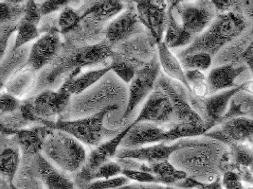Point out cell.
I'll return each mask as SVG.
<instances>
[{"instance_id": "obj_35", "label": "cell", "mask_w": 253, "mask_h": 189, "mask_svg": "<svg viewBox=\"0 0 253 189\" xmlns=\"http://www.w3.org/2000/svg\"><path fill=\"white\" fill-rule=\"evenodd\" d=\"M129 182L130 180L124 175L110 179H101L84 184L83 189H117L126 186Z\"/></svg>"}, {"instance_id": "obj_9", "label": "cell", "mask_w": 253, "mask_h": 189, "mask_svg": "<svg viewBox=\"0 0 253 189\" xmlns=\"http://www.w3.org/2000/svg\"><path fill=\"white\" fill-rule=\"evenodd\" d=\"M160 62L158 58H153L147 64L137 71V74L129 86V99L126 109L122 118H128L136 107L154 91L160 75Z\"/></svg>"}, {"instance_id": "obj_45", "label": "cell", "mask_w": 253, "mask_h": 189, "mask_svg": "<svg viewBox=\"0 0 253 189\" xmlns=\"http://www.w3.org/2000/svg\"><path fill=\"white\" fill-rule=\"evenodd\" d=\"M245 92L249 93V94H253V80H250L245 82Z\"/></svg>"}, {"instance_id": "obj_36", "label": "cell", "mask_w": 253, "mask_h": 189, "mask_svg": "<svg viewBox=\"0 0 253 189\" xmlns=\"http://www.w3.org/2000/svg\"><path fill=\"white\" fill-rule=\"evenodd\" d=\"M123 167L117 162H109L105 165H102L100 168H98L92 174H90L84 184L90 183L96 180L101 179H110V178L118 177L119 174H122Z\"/></svg>"}, {"instance_id": "obj_11", "label": "cell", "mask_w": 253, "mask_h": 189, "mask_svg": "<svg viewBox=\"0 0 253 189\" xmlns=\"http://www.w3.org/2000/svg\"><path fill=\"white\" fill-rule=\"evenodd\" d=\"M205 136L221 142L228 147L234 144L250 143L253 139V119L231 118L221 123V127L217 130H210Z\"/></svg>"}, {"instance_id": "obj_32", "label": "cell", "mask_w": 253, "mask_h": 189, "mask_svg": "<svg viewBox=\"0 0 253 189\" xmlns=\"http://www.w3.org/2000/svg\"><path fill=\"white\" fill-rule=\"evenodd\" d=\"M186 78L190 85V93L195 96L204 98L209 96L207 77L204 72L198 70L186 71Z\"/></svg>"}, {"instance_id": "obj_31", "label": "cell", "mask_w": 253, "mask_h": 189, "mask_svg": "<svg viewBox=\"0 0 253 189\" xmlns=\"http://www.w3.org/2000/svg\"><path fill=\"white\" fill-rule=\"evenodd\" d=\"M112 62L110 63L111 69L115 72L116 75L125 83H130L135 78L137 71L134 64L129 63L127 60L124 59L118 53H113L112 55Z\"/></svg>"}, {"instance_id": "obj_25", "label": "cell", "mask_w": 253, "mask_h": 189, "mask_svg": "<svg viewBox=\"0 0 253 189\" xmlns=\"http://www.w3.org/2000/svg\"><path fill=\"white\" fill-rule=\"evenodd\" d=\"M123 10L124 4L121 1H100L96 2L90 8L83 12L82 18L91 17L95 20L104 21L119 15Z\"/></svg>"}, {"instance_id": "obj_3", "label": "cell", "mask_w": 253, "mask_h": 189, "mask_svg": "<svg viewBox=\"0 0 253 189\" xmlns=\"http://www.w3.org/2000/svg\"><path fill=\"white\" fill-rule=\"evenodd\" d=\"M118 109L117 104L105 107L88 118L74 120H58L53 122L50 129L67 132L81 143L88 146H97L105 137L111 136L113 130H107L104 126L105 117Z\"/></svg>"}, {"instance_id": "obj_28", "label": "cell", "mask_w": 253, "mask_h": 189, "mask_svg": "<svg viewBox=\"0 0 253 189\" xmlns=\"http://www.w3.org/2000/svg\"><path fill=\"white\" fill-rule=\"evenodd\" d=\"M23 1L0 2V24L18 23L24 16Z\"/></svg>"}, {"instance_id": "obj_38", "label": "cell", "mask_w": 253, "mask_h": 189, "mask_svg": "<svg viewBox=\"0 0 253 189\" xmlns=\"http://www.w3.org/2000/svg\"><path fill=\"white\" fill-rule=\"evenodd\" d=\"M0 105H1V115L4 116L5 114L10 115L18 111L22 103L10 93H2L0 98Z\"/></svg>"}, {"instance_id": "obj_24", "label": "cell", "mask_w": 253, "mask_h": 189, "mask_svg": "<svg viewBox=\"0 0 253 189\" xmlns=\"http://www.w3.org/2000/svg\"><path fill=\"white\" fill-rule=\"evenodd\" d=\"M236 118L253 119V94H249L244 90L235 94L232 97L228 112L222 118L221 123Z\"/></svg>"}, {"instance_id": "obj_46", "label": "cell", "mask_w": 253, "mask_h": 189, "mask_svg": "<svg viewBox=\"0 0 253 189\" xmlns=\"http://www.w3.org/2000/svg\"><path fill=\"white\" fill-rule=\"evenodd\" d=\"M250 170H251V172L253 173V163L252 164V165H251V167H250Z\"/></svg>"}, {"instance_id": "obj_4", "label": "cell", "mask_w": 253, "mask_h": 189, "mask_svg": "<svg viewBox=\"0 0 253 189\" xmlns=\"http://www.w3.org/2000/svg\"><path fill=\"white\" fill-rule=\"evenodd\" d=\"M114 51L112 45L108 42H102L91 46L80 47L74 49L69 56L62 58L57 64L51 69L46 76V82L55 83L58 79L64 75L83 67L93 66L104 61L112 57Z\"/></svg>"}, {"instance_id": "obj_5", "label": "cell", "mask_w": 253, "mask_h": 189, "mask_svg": "<svg viewBox=\"0 0 253 189\" xmlns=\"http://www.w3.org/2000/svg\"><path fill=\"white\" fill-rule=\"evenodd\" d=\"M244 89L245 83L228 90L211 94L204 98L197 97L190 93V103L211 130L217 124H221L222 118L228 112L232 97Z\"/></svg>"}, {"instance_id": "obj_6", "label": "cell", "mask_w": 253, "mask_h": 189, "mask_svg": "<svg viewBox=\"0 0 253 189\" xmlns=\"http://www.w3.org/2000/svg\"><path fill=\"white\" fill-rule=\"evenodd\" d=\"M174 10L180 16L183 29L194 38L207 30L208 27L216 18L217 12L211 1L195 3L175 1Z\"/></svg>"}, {"instance_id": "obj_21", "label": "cell", "mask_w": 253, "mask_h": 189, "mask_svg": "<svg viewBox=\"0 0 253 189\" xmlns=\"http://www.w3.org/2000/svg\"><path fill=\"white\" fill-rule=\"evenodd\" d=\"M159 61L163 72L172 80H175L178 83L183 84L187 90L190 92V85L186 78V71L182 67L179 59L174 56L171 49L163 42L158 44Z\"/></svg>"}, {"instance_id": "obj_14", "label": "cell", "mask_w": 253, "mask_h": 189, "mask_svg": "<svg viewBox=\"0 0 253 189\" xmlns=\"http://www.w3.org/2000/svg\"><path fill=\"white\" fill-rule=\"evenodd\" d=\"M136 7L140 23L149 30L157 44L161 43L167 25L168 12H166V2L141 0L136 2Z\"/></svg>"}, {"instance_id": "obj_43", "label": "cell", "mask_w": 253, "mask_h": 189, "mask_svg": "<svg viewBox=\"0 0 253 189\" xmlns=\"http://www.w3.org/2000/svg\"><path fill=\"white\" fill-rule=\"evenodd\" d=\"M117 189H175L173 187H167V186H162L159 184H140V183H136V184H128L126 186L121 187Z\"/></svg>"}, {"instance_id": "obj_12", "label": "cell", "mask_w": 253, "mask_h": 189, "mask_svg": "<svg viewBox=\"0 0 253 189\" xmlns=\"http://www.w3.org/2000/svg\"><path fill=\"white\" fill-rule=\"evenodd\" d=\"M172 119H174L173 104L166 93L156 85V88L150 94L138 118L133 123L150 122L158 125L169 122Z\"/></svg>"}, {"instance_id": "obj_34", "label": "cell", "mask_w": 253, "mask_h": 189, "mask_svg": "<svg viewBox=\"0 0 253 189\" xmlns=\"http://www.w3.org/2000/svg\"><path fill=\"white\" fill-rule=\"evenodd\" d=\"M177 185V188L184 189H224L221 175H217L214 180L208 183H204L196 178L188 176L183 181L179 182Z\"/></svg>"}, {"instance_id": "obj_8", "label": "cell", "mask_w": 253, "mask_h": 189, "mask_svg": "<svg viewBox=\"0 0 253 189\" xmlns=\"http://www.w3.org/2000/svg\"><path fill=\"white\" fill-rule=\"evenodd\" d=\"M157 85L169 96L173 107L174 120L176 123L191 125H205L204 120L194 110L190 103L189 94L183 84L173 82L172 79H167L162 76L158 79Z\"/></svg>"}, {"instance_id": "obj_23", "label": "cell", "mask_w": 253, "mask_h": 189, "mask_svg": "<svg viewBox=\"0 0 253 189\" xmlns=\"http://www.w3.org/2000/svg\"><path fill=\"white\" fill-rule=\"evenodd\" d=\"M167 11V25H166V32L163 43L171 48H177L190 46L195 38L190 35L182 27L181 24L178 23L173 15L174 11V2Z\"/></svg>"}, {"instance_id": "obj_39", "label": "cell", "mask_w": 253, "mask_h": 189, "mask_svg": "<svg viewBox=\"0 0 253 189\" xmlns=\"http://www.w3.org/2000/svg\"><path fill=\"white\" fill-rule=\"evenodd\" d=\"M18 23H5L1 24L0 28V55L3 60L7 46L8 41L10 40L11 36L14 32L17 31Z\"/></svg>"}, {"instance_id": "obj_1", "label": "cell", "mask_w": 253, "mask_h": 189, "mask_svg": "<svg viewBox=\"0 0 253 189\" xmlns=\"http://www.w3.org/2000/svg\"><path fill=\"white\" fill-rule=\"evenodd\" d=\"M246 28V18L240 12L231 11L218 14L207 30L195 38L193 43L178 54V57L196 52H206L213 57L222 47L240 36Z\"/></svg>"}, {"instance_id": "obj_33", "label": "cell", "mask_w": 253, "mask_h": 189, "mask_svg": "<svg viewBox=\"0 0 253 189\" xmlns=\"http://www.w3.org/2000/svg\"><path fill=\"white\" fill-rule=\"evenodd\" d=\"M82 15L79 14V12L72 9L71 7H66L59 16L58 19V30L60 33L66 34L75 29L78 24L82 20Z\"/></svg>"}, {"instance_id": "obj_18", "label": "cell", "mask_w": 253, "mask_h": 189, "mask_svg": "<svg viewBox=\"0 0 253 189\" xmlns=\"http://www.w3.org/2000/svg\"><path fill=\"white\" fill-rule=\"evenodd\" d=\"M247 69L246 66L224 64L209 72L207 76L209 94H213L236 87V79Z\"/></svg>"}, {"instance_id": "obj_26", "label": "cell", "mask_w": 253, "mask_h": 189, "mask_svg": "<svg viewBox=\"0 0 253 189\" xmlns=\"http://www.w3.org/2000/svg\"><path fill=\"white\" fill-rule=\"evenodd\" d=\"M20 163V154L17 148L6 147L2 149L0 155L1 174L11 184L15 177Z\"/></svg>"}, {"instance_id": "obj_30", "label": "cell", "mask_w": 253, "mask_h": 189, "mask_svg": "<svg viewBox=\"0 0 253 189\" xmlns=\"http://www.w3.org/2000/svg\"><path fill=\"white\" fill-rule=\"evenodd\" d=\"M17 35L12 47V51H16L20 47H23L27 43L39 39V31L37 25L31 23L22 18L17 26Z\"/></svg>"}, {"instance_id": "obj_2", "label": "cell", "mask_w": 253, "mask_h": 189, "mask_svg": "<svg viewBox=\"0 0 253 189\" xmlns=\"http://www.w3.org/2000/svg\"><path fill=\"white\" fill-rule=\"evenodd\" d=\"M43 152L51 162L67 172L80 170L87 158L82 143L61 130H53L48 135Z\"/></svg>"}, {"instance_id": "obj_37", "label": "cell", "mask_w": 253, "mask_h": 189, "mask_svg": "<svg viewBox=\"0 0 253 189\" xmlns=\"http://www.w3.org/2000/svg\"><path fill=\"white\" fill-rule=\"evenodd\" d=\"M122 175L126 176L129 180L135 181V182L140 183V184H159V185H161L158 178L148 171L123 168Z\"/></svg>"}, {"instance_id": "obj_10", "label": "cell", "mask_w": 253, "mask_h": 189, "mask_svg": "<svg viewBox=\"0 0 253 189\" xmlns=\"http://www.w3.org/2000/svg\"><path fill=\"white\" fill-rule=\"evenodd\" d=\"M192 141L179 140L172 145L158 143L152 146L140 147L137 149H122L118 151L116 155L119 159H131L144 164L160 163L168 161L174 153L189 146Z\"/></svg>"}, {"instance_id": "obj_16", "label": "cell", "mask_w": 253, "mask_h": 189, "mask_svg": "<svg viewBox=\"0 0 253 189\" xmlns=\"http://www.w3.org/2000/svg\"><path fill=\"white\" fill-rule=\"evenodd\" d=\"M154 143H170L168 130H163L154 123L141 122L132 123L131 130L121 145L125 149H137Z\"/></svg>"}, {"instance_id": "obj_29", "label": "cell", "mask_w": 253, "mask_h": 189, "mask_svg": "<svg viewBox=\"0 0 253 189\" xmlns=\"http://www.w3.org/2000/svg\"><path fill=\"white\" fill-rule=\"evenodd\" d=\"M186 71L198 70L201 72L207 71L211 65L212 56L206 52H196L193 54L178 57Z\"/></svg>"}, {"instance_id": "obj_48", "label": "cell", "mask_w": 253, "mask_h": 189, "mask_svg": "<svg viewBox=\"0 0 253 189\" xmlns=\"http://www.w3.org/2000/svg\"><path fill=\"white\" fill-rule=\"evenodd\" d=\"M250 143H251V144H252V145L253 146V139L252 140V141L250 142Z\"/></svg>"}, {"instance_id": "obj_7", "label": "cell", "mask_w": 253, "mask_h": 189, "mask_svg": "<svg viewBox=\"0 0 253 189\" xmlns=\"http://www.w3.org/2000/svg\"><path fill=\"white\" fill-rule=\"evenodd\" d=\"M81 70L82 69L79 68L72 71L69 74L62 86L56 91L45 90L37 96L32 98L35 115L46 122V126L50 121L47 118L61 115L69 106V100L72 95L69 87L72 80L79 76Z\"/></svg>"}, {"instance_id": "obj_41", "label": "cell", "mask_w": 253, "mask_h": 189, "mask_svg": "<svg viewBox=\"0 0 253 189\" xmlns=\"http://www.w3.org/2000/svg\"><path fill=\"white\" fill-rule=\"evenodd\" d=\"M41 17H42V14L40 12L39 6L35 3V1H28L25 4L24 19L31 22V23L38 25L40 22Z\"/></svg>"}, {"instance_id": "obj_44", "label": "cell", "mask_w": 253, "mask_h": 189, "mask_svg": "<svg viewBox=\"0 0 253 189\" xmlns=\"http://www.w3.org/2000/svg\"><path fill=\"white\" fill-rule=\"evenodd\" d=\"M241 58L253 74V39L251 44L242 52Z\"/></svg>"}, {"instance_id": "obj_19", "label": "cell", "mask_w": 253, "mask_h": 189, "mask_svg": "<svg viewBox=\"0 0 253 189\" xmlns=\"http://www.w3.org/2000/svg\"><path fill=\"white\" fill-rule=\"evenodd\" d=\"M52 131L53 130L46 126L17 130L15 135L24 156L39 155V153L43 151L46 138Z\"/></svg>"}, {"instance_id": "obj_17", "label": "cell", "mask_w": 253, "mask_h": 189, "mask_svg": "<svg viewBox=\"0 0 253 189\" xmlns=\"http://www.w3.org/2000/svg\"><path fill=\"white\" fill-rule=\"evenodd\" d=\"M139 23L137 10H125L107 26L105 32L107 42L110 45H114L126 40L136 32Z\"/></svg>"}, {"instance_id": "obj_47", "label": "cell", "mask_w": 253, "mask_h": 189, "mask_svg": "<svg viewBox=\"0 0 253 189\" xmlns=\"http://www.w3.org/2000/svg\"><path fill=\"white\" fill-rule=\"evenodd\" d=\"M247 189H253V186H252V187H249V188H247Z\"/></svg>"}, {"instance_id": "obj_13", "label": "cell", "mask_w": 253, "mask_h": 189, "mask_svg": "<svg viewBox=\"0 0 253 189\" xmlns=\"http://www.w3.org/2000/svg\"><path fill=\"white\" fill-rule=\"evenodd\" d=\"M131 128L132 124H130L125 130L117 133L109 141L99 145L95 150L90 152V154L87 155L85 164L81 168L80 172L77 175L78 180L84 184L90 174H92L102 165L109 163L110 159L113 158L118 153V147L122 144Z\"/></svg>"}, {"instance_id": "obj_15", "label": "cell", "mask_w": 253, "mask_h": 189, "mask_svg": "<svg viewBox=\"0 0 253 189\" xmlns=\"http://www.w3.org/2000/svg\"><path fill=\"white\" fill-rule=\"evenodd\" d=\"M61 47L62 42L60 32L57 29H52L36 40L31 48L27 64L33 70L42 69L57 56Z\"/></svg>"}, {"instance_id": "obj_40", "label": "cell", "mask_w": 253, "mask_h": 189, "mask_svg": "<svg viewBox=\"0 0 253 189\" xmlns=\"http://www.w3.org/2000/svg\"><path fill=\"white\" fill-rule=\"evenodd\" d=\"M69 1L68 0H48L43 2L40 6V12L42 16L48 15L52 12H58L60 10H64L66 7L69 6Z\"/></svg>"}, {"instance_id": "obj_27", "label": "cell", "mask_w": 253, "mask_h": 189, "mask_svg": "<svg viewBox=\"0 0 253 189\" xmlns=\"http://www.w3.org/2000/svg\"><path fill=\"white\" fill-rule=\"evenodd\" d=\"M112 70L111 66L108 65L104 68L97 70L88 71L84 74H82L74 78L71 82L69 90L72 94H80L84 90L88 89L94 83L99 82L104 75H106L109 71Z\"/></svg>"}, {"instance_id": "obj_42", "label": "cell", "mask_w": 253, "mask_h": 189, "mask_svg": "<svg viewBox=\"0 0 253 189\" xmlns=\"http://www.w3.org/2000/svg\"><path fill=\"white\" fill-rule=\"evenodd\" d=\"M222 183L225 189H247L244 182L235 172H226L222 174Z\"/></svg>"}, {"instance_id": "obj_22", "label": "cell", "mask_w": 253, "mask_h": 189, "mask_svg": "<svg viewBox=\"0 0 253 189\" xmlns=\"http://www.w3.org/2000/svg\"><path fill=\"white\" fill-rule=\"evenodd\" d=\"M138 170L148 171L158 178L161 185L167 187L175 186L179 182L188 177L187 172L184 170L177 169L169 161L153 163V164H140Z\"/></svg>"}, {"instance_id": "obj_20", "label": "cell", "mask_w": 253, "mask_h": 189, "mask_svg": "<svg viewBox=\"0 0 253 189\" xmlns=\"http://www.w3.org/2000/svg\"><path fill=\"white\" fill-rule=\"evenodd\" d=\"M38 174L47 189H75L74 183L41 154L36 156Z\"/></svg>"}]
</instances>
